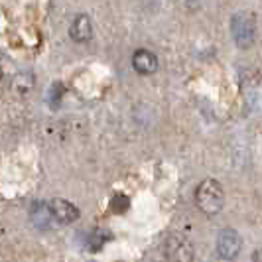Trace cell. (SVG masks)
Returning a JSON list of instances; mask_svg holds the SVG:
<instances>
[{
  "label": "cell",
  "instance_id": "cell-5",
  "mask_svg": "<svg viewBox=\"0 0 262 262\" xmlns=\"http://www.w3.org/2000/svg\"><path fill=\"white\" fill-rule=\"evenodd\" d=\"M50 207H52V213L53 217H55V221L61 225H71L75 223L79 219V209L71 203V201H67V199H61V197H57V199H52V203H50Z\"/></svg>",
  "mask_w": 262,
  "mask_h": 262
},
{
  "label": "cell",
  "instance_id": "cell-12",
  "mask_svg": "<svg viewBox=\"0 0 262 262\" xmlns=\"http://www.w3.org/2000/svg\"><path fill=\"white\" fill-rule=\"evenodd\" d=\"M128 205H130V201H128V197L124 195H117L113 199V209L117 211V213H122V211L128 209Z\"/></svg>",
  "mask_w": 262,
  "mask_h": 262
},
{
  "label": "cell",
  "instance_id": "cell-9",
  "mask_svg": "<svg viewBox=\"0 0 262 262\" xmlns=\"http://www.w3.org/2000/svg\"><path fill=\"white\" fill-rule=\"evenodd\" d=\"M111 241V235H108V231L105 229H95L93 233H89L87 236V247L93 250V252H97V250H101L105 247V243Z\"/></svg>",
  "mask_w": 262,
  "mask_h": 262
},
{
  "label": "cell",
  "instance_id": "cell-10",
  "mask_svg": "<svg viewBox=\"0 0 262 262\" xmlns=\"http://www.w3.org/2000/svg\"><path fill=\"white\" fill-rule=\"evenodd\" d=\"M32 83H34V79L30 77V73H18L16 81H14V87L18 93H28L32 89Z\"/></svg>",
  "mask_w": 262,
  "mask_h": 262
},
{
  "label": "cell",
  "instance_id": "cell-4",
  "mask_svg": "<svg viewBox=\"0 0 262 262\" xmlns=\"http://www.w3.org/2000/svg\"><path fill=\"white\" fill-rule=\"evenodd\" d=\"M243 249V236L235 229H223L217 238V252L223 260H235Z\"/></svg>",
  "mask_w": 262,
  "mask_h": 262
},
{
  "label": "cell",
  "instance_id": "cell-8",
  "mask_svg": "<svg viewBox=\"0 0 262 262\" xmlns=\"http://www.w3.org/2000/svg\"><path fill=\"white\" fill-rule=\"evenodd\" d=\"M30 217H32V223L36 225L38 229H41V231L50 229V227H52V221L55 219L52 213V207H50V203H41V201H38V203L32 205Z\"/></svg>",
  "mask_w": 262,
  "mask_h": 262
},
{
  "label": "cell",
  "instance_id": "cell-2",
  "mask_svg": "<svg viewBox=\"0 0 262 262\" xmlns=\"http://www.w3.org/2000/svg\"><path fill=\"white\" fill-rule=\"evenodd\" d=\"M231 34L241 50H247L256 39V20L250 12H236L231 18Z\"/></svg>",
  "mask_w": 262,
  "mask_h": 262
},
{
  "label": "cell",
  "instance_id": "cell-11",
  "mask_svg": "<svg viewBox=\"0 0 262 262\" xmlns=\"http://www.w3.org/2000/svg\"><path fill=\"white\" fill-rule=\"evenodd\" d=\"M61 95H63V87H61L59 83H55L52 89H50V103H52L53 108H57V105H59V99H61Z\"/></svg>",
  "mask_w": 262,
  "mask_h": 262
},
{
  "label": "cell",
  "instance_id": "cell-6",
  "mask_svg": "<svg viewBox=\"0 0 262 262\" xmlns=\"http://www.w3.org/2000/svg\"><path fill=\"white\" fill-rule=\"evenodd\" d=\"M132 67L140 75H152L158 69L156 53H152L150 50H136L134 55H132Z\"/></svg>",
  "mask_w": 262,
  "mask_h": 262
},
{
  "label": "cell",
  "instance_id": "cell-7",
  "mask_svg": "<svg viewBox=\"0 0 262 262\" xmlns=\"http://www.w3.org/2000/svg\"><path fill=\"white\" fill-rule=\"evenodd\" d=\"M69 34L71 38L83 43V41H89L93 38V26H91V20L87 14H79L75 16V20L71 22V28H69Z\"/></svg>",
  "mask_w": 262,
  "mask_h": 262
},
{
  "label": "cell",
  "instance_id": "cell-1",
  "mask_svg": "<svg viewBox=\"0 0 262 262\" xmlns=\"http://www.w3.org/2000/svg\"><path fill=\"white\" fill-rule=\"evenodd\" d=\"M195 203L205 215H217L225 205L223 185L217 180H203L195 189Z\"/></svg>",
  "mask_w": 262,
  "mask_h": 262
},
{
  "label": "cell",
  "instance_id": "cell-3",
  "mask_svg": "<svg viewBox=\"0 0 262 262\" xmlns=\"http://www.w3.org/2000/svg\"><path fill=\"white\" fill-rule=\"evenodd\" d=\"M164 252H166L168 262H193V256H195L191 241L185 235H180V233H171L166 238Z\"/></svg>",
  "mask_w": 262,
  "mask_h": 262
},
{
  "label": "cell",
  "instance_id": "cell-13",
  "mask_svg": "<svg viewBox=\"0 0 262 262\" xmlns=\"http://www.w3.org/2000/svg\"><path fill=\"white\" fill-rule=\"evenodd\" d=\"M252 262H262V249H256L252 252Z\"/></svg>",
  "mask_w": 262,
  "mask_h": 262
}]
</instances>
